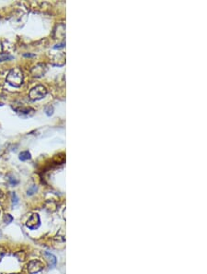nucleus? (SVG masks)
I'll return each instance as SVG.
<instances>
[{
  "label": "nucleus",
  "mask_w": 207,
  "mask_h": 274,
  "mask_svg": "<svg viewBox=\"0 0 207 274\" xmlns=\"http://www.w3.org/2000/svg\"><path fill=\"white\" fill-rule=\"evenodd\" d=\"M7 82L16 88H19L23 83V73L20 68H15L9 71L7 76Z\"/></svg>",
  "instance_id": "obj_1"
},
{
  "label": "nucleus",
  "mask_w": 207,
  "mask_h": 274,
  "mask_svg": "<svg viewBox=\"0 0 207 274\" xmlns=\"http://www.w3.org/2000/svg\"><path fill=\"white\" fill-rule=\"evenodd\" d=\"M47 94V89L43 85H38L34 88H32L29 93V99L32 101L41 100L44 98Z\"/></svg>",
  "instance_id": "obj_2"
},
{
  "label": "nucleus",
  "mask_w": 207,
  "mask_h": 274,
  "mask_svg": "<svg viewBox=\"0 0 207 274\" xmlns=\"http://www.w3.org/2000/svg\"><path fill=\"white\" fill-rule=\"evenodd\" d=\"M43 270V263L40 260H31L28 264V272L29 274H35Z\"/></svg>",
  "instance_id": "obj_3"
},
{
  "label": "nucleus",
  "mask_w": 207,
  "mask_h": 274,
  "mask_svg": "<svg viewBox=\"0 0 207 274\" xmlns=\"http://www.w3.org/2000/svg\"><path fill=\"white\" fill-rule=\"evenodd\" d=\"M40 225H41V220H40V216L37 213L32 214L31 217L26 223V226L30 230H36L40 227Z\"/></svg>",
  "instance_id": "obj_4"
},
{
  "label": "nucleus",
  "mask_w": 207,
  "mask_h": 274,
  "mask_svg": "<svg viewBox=\"0 0 207 274\" xmlns=\"http://www.w3.org/2000/svg\"><path fill=\"white\" fill-rule=\"evenodd\" d=\"M47 70V68H46V65L45 64H38L36 65L35 67H33L31 68V74L33 77H36V78H40L42 77L43 75L45 74Z\"/></svg>",
  "instance_id": "obj_5"
},
{
  "label": "nucleus",
  "mask_w": 207,
  "mask_h": 274,
  "mask_svg": "<svg viewBox=\"0 0 207 274\" xmlns=\"http://www.w3.org/2000/svg\"><path fill=\"white\" fill-rule=\"evenodd\" d=\"M44 256H45L47 261L49 262L50 268H53L56 265V257L49 252H44Z\"/></svg>",
  "instance_id": "obj_6"
},
{
  "label": "nucleus",
  "mask_w": 207,
  "mask_h": 274,
  "mask_svg": "<svg viewBox=\"0 0 207 274\" xmlns=\"http://www.w3.org/2000/svg\"><path fill=\"white\" fill-rule=\"evenodd\" d=\"M19 158H20V161H28V160H29L31 158V154H30L29 151L25 150V151H22V152L20 153Z\"/></svg>",
  "instance_id": "obj_7"
},
{
  "label": "nucleus",
  "mask_w": 207,
  "mask_h": 274,
  "mask_svg": "<svg viewBox=\"0 0 207 274\" xmlns=\"http://www.w3.org/2000/svg\"><path fill=\"white\" fill-rule=\"evenodd\" d=\"M13 58H14V56H12V55H9V54H3V55L0 56V62L12 60Z\"/></svg>",
  "instance_id": "obj_8"
},
{
  "label": "nucleus",
  "mask_w": 207,
  "mask_h": 274,
  "mask_svg": "<svg viewBox=\"0 0 207 274\" xmlns=\"http://www.w3.org/2000/svg\"><path fill=\"white\" fill-rule=\"evenodd\" d=\"M8 181L12 186H16V185L19 184V180L17 178H15L14 176H12V175H8Z\"/></svg>",
  "instance_id": "obj_9"
},
{
  "label": "nucleus",
  "mask_w": 207,
  "mask_h": 274,
  "mask_svg": "<svg viewBox=\"0 0 207 274\" xmlns=\"http://www.w3.org/2000/svg\"><path fill=\"white\" fill-rule=\"evenodd\" d=\"M36 191H37V187L36 186H32L31 187H29V190H28V195H29V196H31V195H33L34 193H36Z\"/></svg>",
  "instance_id": "obj_10"
},
{
  "label": "nucleus",
  "mask_w": 207,
  "mask_h": 274,
  "mask_svg": "<svg viewBox=\"0 0 207 274\" xmlns=\"http://www.w3.org/2000/svg\"><path fill=\"white\" fill-rule=\"evenodd\" d=\"M4 221H5L6 224H10L13 221V217L10 214H6L5 217H4Z\"/></svg>",
  "instance_id": "obj_11"
},
{
  "label": "nucleus",
  "mask_w": 207,
  "mask_h": 274,
  "mask_svg": "<svg viewBox=\"0 0 207 274\" xmlns=\"http://www.w3.org/2000/svg\"><path fill=\"white\" fill-rule=\"evenodd\" d=\"M45 113H46V115H47L48 116H52V113H53V108H52V106H48V107L45 109Z\"/></svg>",
  "instance_id": "obj_12"
},
{
  "label": "nucleus",
  "mask_w": 207,
  "mask_h": 274,
  "mask_svg": "<svg viewBox=\"0 0 207 274\" xmlns=\"http://www.w3.org/2000/svg\"><path fill=\"white\" fill-rule=\"evenodd\" d=\"M12 201H13V204L14 205H17L18 204V202H19V199H18V197H17V195L15 194V193H13L12 194Z\"/></svg>",
  "instance_id": "obj_13"
},
{
  "label": "nucleus",
  "mask_w": 207,
  "mask_h": 274,
  "mask_svg": "<svg viewBox=\"0 0 207 274\" xmlns=\"http://www.w3.org/2000/svg\"><path fill=\"white\" fill-rule=\"evenodd\" d=\"M4 255H5V251H4V249L0 248V261H1V259H2V257H4Z\"/></svg>",
  "instance_id": "obj_14"
},
{
  "label": "nucleus",
  "mask_w": 207,
  "mask_h": 274,
  "mask_svg": "<svg viewBox=\"0 0 207 274\" xmlns=\"http://www.w3.org/2000/svg\"><path fill=\"white\" fill-rule=\"evenodd\" d=\"M64 46H65V44H61V45H55L53 48L56 49V48H60V47H64Z\"/></svg>",
  "instance_id": "obj_15"
},
{
  "label": "nucleus",
  "mask_w": 207,
  "mask_h": 274,
  "mask_svg": "<svg viewBox=\"0 0 207 274\" xmlns=\"http://www.w3.org/2000/svg\"><path fill=\"white\" fill-rule=\"evenodd\" d=\"M3 52V45H2V43L0 42V54Z\"/></svg>",
  "instance_id": "obj_16"
},
{
  "label": "nucleus",
  "mask_w": 207,
  "mask_h": 274,
  "mask_svg": "<svg viewBox=\"0 0 207 274\" xmlns=\"http://www.w3.org/2000/svg\"><path fill=\"white\" fill-rule=\"evenodd\" d=\"M24 56H34V54H25Z\"/></svg>",
  "instance_id": "obj_17"
}]
</instances>
